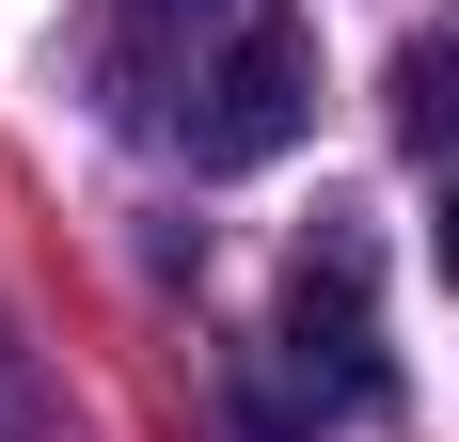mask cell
I'll list each match as a JSON object with an SVG mask.
<instances>
[{"label":"cell","instance_id":"obj_2","mask_svg":"<svg viewBox=\"0 0 459 442\" xmlns=\"http://www.w3.org/2000/svg\"><path fill=\"white\" fill-rule=\"evenodd\" d=\"M238 32H254L238 0H127V80L159 95V80H175V47H190V80H206V64H222Z\"/></svg>","mask_w":459,"mask_h":442},{"label":"cell","instance_id":"obj_1","mask_svg":"<svg viewBox=\"0 0 459 442\" xmlns=\"http://www.w3.org/2000/svg\"><path fill=\"white\" fill-rule=\"evenodd\" d=\"M317 127V47L285 32V16H254V32L206 64V80L175 95V142H190V174H270L285 142Z\"/></svg>","mask_w":459,"mask_h":442},{"label":"cell","instance_id":"obj_3","mask_svg":"<svg viewBox=\"0 0 459 442\" xmlns=\"http://www.w3.org/2000/svg\"><path fill=\"white\" fill-rule=\"evenodd\" d=\"M396 142H412V158L459 142V47H396Z\"/></svg>","mask_w":459,"mask_h":442},{"label":"cell","instance_id":"obj_5","mask_svg":"<svg viewBox=\"0 0 459 442\" xmlns=\"http://www.w3.org/2000/svg\"><path fill=\"white\" fill-rule=\"evenodd\" d=\"M444 285H459V190H444Z\"/></svg>","mask_w":459,"mask_h":442},{"label":"cell","instance_id":"obj_4","mask_svg":"<svg viewBox=\"0 0 459 442\" xmlns=\"http://www.w3.org/2000/svg\"><path fill=\"white\" fill-rule=\"evenodd\" d=\"M0 442H48V395H32V363L0 348Z\"/></svg>","mask_w":459,"mask_h":442}]
</instances>
